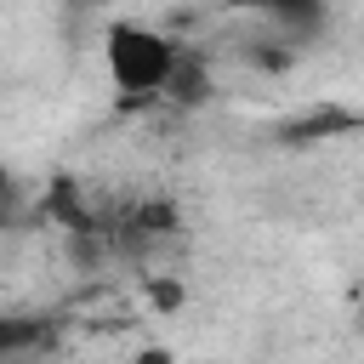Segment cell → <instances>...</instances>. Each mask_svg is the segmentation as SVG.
<instances>
[{"instance_id":"7a4b0ae2","label":"cell","mask_w":364,"mask_h":364,"mask_svg":"<svg viewBox=\"0 0 364 364\" xmlns=\"http://www.w3.org/2000/svg\"><path fill=\"white\" fill-rule=\"evenodd\" d=\"M51 341V324L34 313H0V364H28Z\"/></svg>"},{"instance_id":"6da1fadb","label":"cell","mask_w":364,"mask_h":364,"mask_svg":"<svg viewBox=\"0 0 364 364\" xmlns=\"http://www.w3.org/2000/svg\"><path fill=\"white\" fill-rule=\"evenodd\" d=\"M102 63H108V80L125 102H148V97H165L171 91V74L182 63V46L171 34H159L154 23H108L102 34Z\"/></svg>"},{"instance_id":"3957f363","label":"cell","mask_w":364,"mask_h":364,"mask_svg":"<svg viewBox=\"0 0 364 364\" xmlns=\"http://www.w3.org/2000/svg\"><path fill=\"white\" fill-rule=\"evenodd\" d=\"M245 6H256V11H267L279 28H290V34H313L318 23H324V0H245Z\"/></svg>"}]
</instances>
